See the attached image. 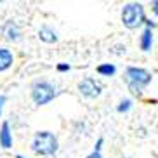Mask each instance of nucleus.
I'll use <instances>...</instances> for the list:
<instances>
[{
  "label": "nucleus",
  "mask_w": 158,
  "mask_h": 158,
  "mask_svg": "<svg viewBox=\"0 0 158 158\" xmlns=\"http://www.w3.org/2000/svg\"><path fill=\"white\" fill-rule=\"evenodd\" d=\"M153 80V75L151 71L146 70V68H141V66H129L125 70V84L129 92L135 98H141L144 92V89L148 87Z\"/></svg>",
  "instance_id": "obj_1"
},
{
  "label": "nucleus",
  "mask_w": 158,
  "mask_h": 158,
  "mask_svg": "<svg viewBox=\"0 0 158 158\" xmlns=\"http://www.w3.org/2000/svg\"><path fill=\"white\" fill-rule=\"evenodd\" d=\"M31 151L38 156H54L59 151V141L57 135L51 130H38L33 135Z\"/></svg>",
  "instance_id": "obj_2"
},
{
  "label": "nucleus",
  "mask_w": 158,
  "mask_h": 158,
  "mask_svg": "<svg viewBox=\"0 0 158 158\" xmlns=\"http://www.w3.org/2000/svg\"><path fill=\"white\" fill-rule=\"evenodd\" d=\"M120 18H122V24H123L127 30L141 28V26H144V21H146L144 5L141 4V2H129V4L123 5Z\"/></svg>",
  "instance_id": "obj_3"
},
{
  "label": "nucleus",
  "mask_w": 158,
  "mask_h": 158,
  "mask_svg": "<svg viewBox=\"0 0 158 158\" xmlns=\"http://www.w3.org/2000/svg\"><path fill=\"white\" fill-rule=\"evenodd\" d=\"M30 94H31V101L37 106H45L59 94V90H57V85L49 80H35L31 84Z\"/></svg>",
  "instance_id": "obj_4"
},
{
  "label": "nucleus",
  "mask_w": 158,
  "mask_h": 158,
  "mask_svg": "<svg viewBox=\"0 0 158 158\" xmlns=\"http://www.w3.org/2000/svg\"><path fill=\"white\" fill-rule=\"evenodd\" d=\"M77 89H78V92L82 94L85 99H96V98H99L101 92H102V85L99 84L96 78H92V77L82 78L78 82V85H77Z\"/></svg>",
  "instance_id": "obj_5"
},
{
  "label": "nucleus",
  "mask_w": 158,
  "mask_h": 158,
  "mask_svg": "<svg viewBox=\"0 0 158 158\" xmlns=\"http://www.w3.org/2000/svg\"><path fill=\"white\" fill-rule=\"evenodd\" d=\"M2 35H4V38L7 40V42H19L21 38H23V31H21V28H19V24L16 23V21H7V23L2 26Z\"/></svg>",
  "instance_id": "obj_6"
},
{
  "label": "nucleus",
  "mask_w": 158,
  "mask_h": 158,
  "mask_svg": "<svg viewBox=\"0 0 158 158\" xmlns=\"http://www.w3.org/2000/svg\"><path fill=\"white\" fill-rule=\"evenodd\" d=\"M12 143H14V137H12L10 123L7 120H4L2 125H0V146L4 149H10L12 148Z\"/></svg>",
  "instance_id": "obj_7"
},
{
  "label": "nucleus",
  "mask_w": 158,
  "mask_h": 158,
  "mask_svg": "<svg viewBox=\"0 0 158 158\" xmlns=\"http://www.w3.org/2000/svg\"><path fill=\"white\" fill-rule=\"evenodd\" d=\"M38 38H40L44 44H57L59 42L57 31L52 28V26H49V24H42V26H40V30H38Z\"/></svg>",
  "instance_id": "obj_8"
},
{
  "label": "nucleus",
  "mask_w": 158,
  "mask_h": 158,
  "mask_svg": "<svg viewBox=\"0 0 158 158\" xmlns=\"http://www.w3.org/2000/svg\"><path fill=\"white\" fill-rule=\"evenodd\" d=\"M14 63V52L7 47H0V73L7 71Z\"/></svg>",
  "instance_id": "obj_9"
},
{
  "label": "nucleus",
  "mask_w": 158,
  "mask_h": 158,
  "mask_svg": "<svg viewBox=\"0 0 158 158\" xmlns=\"http://www.w3.org/2000/svg\"><path fill=\"white\" fill-rule=\"evenodd\" d=\"M153 31L148 28H144L141 31V37H139V47L143 52H149L151 51V47H153Z\"/></svg>",
  "instance_id": "obj_10"
},
{
  "label": "nucleus",
  "mask_w": 158,
  "mask_h": 158,
  "mask_svg": "<svg viewBox=\"0 0 158 158\" xmlns=\"http://www.w3.org/2000/svg\"><path fill=\"white\" fill-rule=\"evenodd\" d=\"M96 71H98L101 77H115L116 66L113 64V63H102V64H99L98 68H96Z\"/></svg>",
  "instance_id": "obj_11"
},
{
  "label": "nucleus",
  "mask_w": 158,
  "mask_h": 158,
  "mask_svg": "<svg viewBox=\"0 0 158 158\" xmlns=\"http://www.w3.org/2000/svg\"><path fill=\"white\" fill-rule=\"evenodd\" d=\"M132 106H134V102H132V99H122L120 104L116 106V111L118 113H127L132 110Z\"/></svg>",
  "instance_id": "obj_12"
},
{
  "label": "nucleus",
  "mask_w": 158,
  "mask_h": 158,
  "mask_svg": "<svg viewBox=\"0 0 158 158\" xmlns=\"http://www.w3.org/2000/svg\"><path fill=\"white\" fill-rule=\"evenodd\" d=\"M71 70V66L68 64V63H59V64H57V71H59V73H64V71H70Z\"/></svg>",
  "instance_id": "obj_13"
},
{
  "label": "nucleus",
  "mask_w": 158,
  "mask_h": 158,
  "mask_svg": "<svg viewBox=\"0 0 158 158\" xmlns=\"http://www.w3.org/2000/svg\"><path fill=\"white\" fill-rule=\"evenodd\" d=\"M102 144H104V139H102V137H99V139L96 141V144H94V149H92V151H96V153H101Z\"/></svg>",
  "instance_id": "obj_14"
},
{
  "label": "nucleus",
  "mask_w": 158,
  "mask_h": 158,
  "mask_svg": "<svg viewBox=\"0 0 158 158\" xmlns=\"http://www.w3.org/2000/svg\"><path fill=\"white\" fill-rule=\"evenodd\" d=\"M5 102H7V96H5V94H0V118H2V113H4Z\"/></svg>",
  "instance_id": "obj_15"
},
{
  "label": "nucleus",
  "mask_w": 158,
  "mask_h": 158,
  "mask_svg": "<svg viewBox=\"0 0 158 158\" xmlns=\"http://www.w3.org/2000/svg\"><path fill=\"white\" fill-rule=\"evenodd\" d=\"M85 158H102V155L101 153H96V151H90Z\"/></svg>",
  "instance_id": "obj_16"
},
{
  "label": "nucleus",
  "mask_w": 158,
  "mask_h": 158,
  "mask_svg": "<svg viewBox=\"0 0 158 158\" xmlns=\"http://www.w3.org/2000/svg\"><path fill=\"white\" fill-rule=\"evenodd\" d=\"M156 5H158V2H156V0H153V12H155V14H156Z\"/></svg>",
  "instance_id": "obj_17"
},
{
  "label": "nucleus",
  "mask_w": 158,
  "mask_h": 158,
  "mask_svg": "<svg viewBox=\"0 0 158 158\" xmlns=\"http://www.w3.org/2000/svg\"><path fill=\"white\" fill-rule=\"evenodd\" d=\"M16 158H26V156H23V155H16Z\"/></svg>",
  "instance_id": "obj_18"
},
{
  "label": "nucleus",
  "mask_w": 158,
  "mask_h": 158,
  "mask_svg": "<svg viewBox=\"0 0 158 158\" xmlns=\"http://www.w3.org/2000/svg\"><path fill=\"white\" fill-rule=\"evenodd\" d=\"M120 158H132V156H120Z\"/></svg>",
  "instance_id": "obj_19"
}]
</instances>
